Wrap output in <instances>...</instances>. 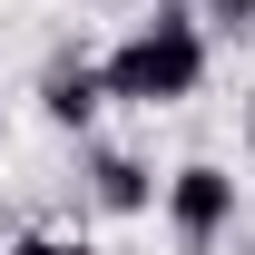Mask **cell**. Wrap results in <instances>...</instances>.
Returning <instances> with one entry per match:
<instances>
[{"label": "cell", "instance_id": "cell-1", "mask_svg": "<svg viewBox=\"0 0 255 255\" xmlns=\"http://www.w3.org/2000/svg\"><path fill=\"white\" fill-rule=\"evenodd\" d=\"M98 79H108V98H128V108H177V98L206 89V30H196L187 0H157V20L137 39H118L108 59H98Z\"/></svg>", "mask_w": 255, "mask_h": 255}, {"label": "cell", "instance_id": "cell-2", "mask_svg": "<svg viewBox=\"0 0 255 255\" xmlns=\"http://www.w3.org/2000/svg\"><path fill=\"white\" fill-rule=\"evenodd\" d=\"M157 196H167V226H177V246H216L226 226H236V177H226L216 157H187Z\"/></svg>", "mask_w": 255, "mask_h": 255}, {"label": "cell", "instance_id": "cell-3", "mask_svg": "<svg viewBox=\"0 0 255 255\" xmlns=\"http://www.w3.org/2000/svg\"><path fill=\"white\" fill-rule=\"evenodd\" d=\"M98 108H108V79H98V59H49V79H39V118L49 128H98Z\"/></svg>", "mask_w": 255, "mask_h": 255}, {"label": "cell", "instance_id": "cell-4", "mask_svg": "<svg viewBox=\"0 0 255 255\" xmlns=\"http://www.w3.org/2000/svg\"><path fill=\"white\" fill-rule=\"evenodd\" d=\"M167 177H147V157H128V147H98L89 157V196H98V216H147L157 206Z\"/></svg>", "mask_w": 255, "mask_h": 255}, {"label": "cell", "instance_id": "cell-5", "mask_svg": "<svg viewBox=\"0 0 255 255\" xmlns=\"http://www.w3.org/2000/svg\"><path fill=\"white\" fill-rule=\"evenodd\" d=\"M196 30L206 39H255V0H196Z\"/></svg>", "mask_w": 255, "mask_h": 255}, {"label": "cell", "instance_id": "cell-6", "mask_svg": "<svg viewBox=\"0 0 255 255\" xmlns=\"http://www.w3.org/2000/svg\"><path fill=\"white\" fill-rule=\"evenodd\" d=\"M10 255H98V246H89V236H49V226H30Z\"/></svg>", "mask_w": 255, "mask_h": 255}, {"label": "cell", "instance_id": "cell-7", "mask_svg": "<svg viewBox=\"0 0 255 255\" xmlns=\"http://www.w3.org/2000/svg\"><path fill=\"white\" fill-rule=\"evenodd\" d=\"M246 147H255V98H246Z\"/></svg>", "mask_w": 255, "mask_h": 255}, {"label": "cell", "instance_id": "cell-8", "mask_svg": "<svg viewBox=\"0 0 255 255\" xmlns=\"http://www.w3.org/2000/svg\"><path fill=\"white\" fill-rule=\"evenodd\" d=\"M246 255H255V246H246Z\"/></svg>", "mask_w": 255, "mask_h": 255}]
</instances>
